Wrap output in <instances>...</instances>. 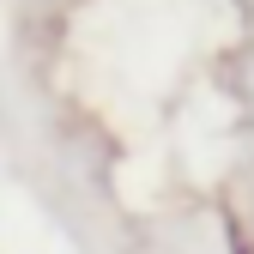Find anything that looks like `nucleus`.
<instances>
[{"label": "nucleus", "mask_w": 254, "mask_h": 254, "mask_svg": "<svg viewBox=\"0 0 254 254\" xmlns=\"http://www.w3.org/2000/svg\"><path fill=\"white\" fill-rule=\"evenodd\" d=\"M224 79H230V91H236L242 103H254V43L230 55V73H224Z\"/></svg>", "instance_id": "1"}, {"label": "nucleus", "mask_w": 254, "mask_h": 254, "mask_svg": "<svg viewBox=\"0 0 254 254\" xmlns=\"http://www.w3.org/2000/svg\"><path fill=\"white\" fill-rule=\"evenodd\" d=\"M236 6H248V0H236Z\"/></svg>", "instance_id": "2"}]
</instances>
